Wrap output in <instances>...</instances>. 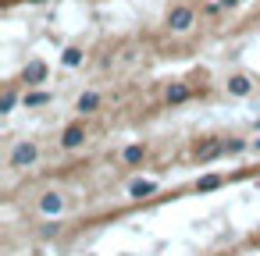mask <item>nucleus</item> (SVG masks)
Returning <instances> with one entry per match:
<instances>
[{
  "label": "nucleus",
  "mask_w": 260,
  "mask_h": 256,
  "mask_svg": "<svg viewBox=\"0 0 260 256\" xmlns=\"http://www.w3.org/2000/svg\"><path fill=\"white\" fill-rule=\"evenodd\" d=\"M36 153H40V150H36L32 142L15 146V150H11V167H25V164H32V160H36Z\"/></svg>",
  "instance_id": "f257e3e1"
},
{
  "label": "nucleus",
  "mask_w": 260,
  "mask_h": 256,
  "mask_svg": "<svg viewBox=\"0 0 260 256\" xmlns=\"http://www.w3.org/2000/svg\"><path fill=\"white\" fill-rule=\"evenodd\" d=\"M168 25H171V32H185V29L192 25V11H189V8H175V11L168 15Z\"/></svg>",
  "instance_id": "f03ea898"
},
{
  "label": "nucleus",
  "mask_w": 260,
  "mask_h": 256,
  "mask_svg": "<svg viewBox=\"0 0 260 256\" xmlns=\"http://www.w3.org/2000/svg\"><path fill=\"white\" fill-rule=\"evenodd\" d=\"M82 142H86V128H82V125L64 128V135H61V146H64V150H79Z\"/></svg>",
  "instance_id": "7ed1b4c3"
},
{
  "label": "nucleus",
  "mask_w": 260,
  "mask_h": 256,
  "mask_svg": "<svg viewBox=\"0 0 260 256\" xmlns=\"http://www.w3.org/2000/svg\"><path fill=\"white\" fill-rule=\"evenodd\" d=\"M40 210H43V213H50V217H54V213H61V210H64V199H61V196H57V192H47V196H43V199H40Z\"/></svg>",
  "instance_id": "20e7f679"
},
{
  "label": "nucleus",
  "mask_w": 260,
  "mask_h": 256,
  "mask_svg": "<svg viewBox=\"0 0 260 256\" xmlns=\"http://www.w3.org/2000/svg\"><path fill=\"white\" fill-rule=\"evenodd\" d=\"M43 79H47V64H43V61H32V64L25 68V82H29V86H40Z\"/></svg>",
  "instance_id": "39448f33"
},
{
  "label": "nucleus",
  "mask_w": 260,
  "mask_h": 256,
  "mask_svg": "<svg viewBox=\"0 0 260 256\" xmlns=\"http://www.w3.org/2000/svg\"><path fill=\"white\" fill-rule=\"evenodd\" d=\"M228 93H232V96H246V93H249V79H246V75H232V79H228Z\"/></svg>",
  "instance_id": "423d86ee"
},
{
  "label": "nucleus",
  "mask_w": 260,
  "mask_h": 256,
  "mask_svg": "<svg viewBox=\"0 0 260 256\" xmlns=\"http://www.w3.org/2000/svg\"><path fill=\"white\" fill-rule=\"evenodd\" d=\"M217 153H224V142H203V146H196V157L200 160H210Z\"/></svg>",
  "instance_id": "0eeeda50"
},
{
  "label": "nucleus",
  "mask_w": 260,
  "mask_h": 256,
  "mask_svg": "<svg viewBox=\"0 0 260 256\" xmlns=\"http://www.w3.org/2000/svg\"><path fill=\"white\" fill-rule=\"evenodd\" d=\"M182 100H189V89L185 86H171L168 89V103H182Z\"/></svg>",
  "instance_id": "6e6552de"
},
{
  "label": "nucleus",
  "mask_w": 260,
  "mask_h": 256,
  "mask_svg": "<svg viewBox=\"0 0 260 256\" xmlns=\"http://www.w3.org/2000/svg\"><path fill=\"white\" fill-rule=\"evenodd\" d=\"M96 103H100V96H96V93L79 96V111H82V114H86V111H96Z\"/></svg>",
  "instance_id": "1a4fd4ad"
},
{
  "label": "nucleus",
  "mask_w": 260,
  "mask_h": 256,
  "mask_svg": "<svg viewBox=\"0 0 260 256\" xmlns=\"http://www.w3.org/2000/svg\"><path fill=\"white\" fill-rule=\"evenodd\" d=\"M121 157H125V164H139V160L146 157V150H143V146H128Z\"/></svg>",
  "instance_id": "9d476101"
},
{
  "label": "nucleus",
  "mask_w": 260,
  "mask_h": 256,
  "mask_svg": "<svg viewBox=\"0 0 260 256\" xmlns=\"http://www.w3.org/2000/svg\"><path fill=\"white\" fill-rule=\"evenodd\" d=\"M217 185H221V174H207V178H200V181H196V189H200V192H210V189H217Z\"/></svg>",
  "instance_id": "9b49d317"
},
{
  "label": "nucleus",
  "mask_w": 260,
  "mask_h": 256,
  "mask_svg": "<svg viewBox=\"0 0 260 256\" xmlns=\"http://www.w3.org/2000/svg\"><path fill=\"white\" fill-rule=\"evenodd\" d=\"M79 61H82V50H79V47H68V50H64V64H68V68H75Z\"/></svg>",
  "instance_id": "f8f14e48"
},
{
  "label": "nucleus",
  "mask_w": 260,
  "mask_h": 256,
  "mask_svg": "<svg viewBox=\"0 0 260 256\" xmlns=\"http://www.w3.org/2000/svg\"><path fill=\"white\" fill-rule=\"evenodd\" d=\"M242 150H246L242 139H228V142H224V153H242Z\"/></svg>",
  "instance_id": "ddd939ff"
},
{
  "label": "nucleus",
  "mask_w": 260,
  "mask_h": 256,
  "mask_svg": "<svg viewBox=\"0 0 260 256\" xmlns=\"http://www.w3.org/2000/svg\"><path fill=\"white\" fill-rule=\"evenodd\" d=\"M150 192H153L150 181H136V185H132V196H150Z\"/></svg>",
  "instance_id": "4468645a"
},
{
  "label": "nucleus",
  "mask_w": 260,
  "mask_h": 256,
  "mask_svg": "<svg viewBox=\"0 0 260 256\" xmlns=\"http://www.w3.org/2000/svg\"><path fill=\"white\" fill-rule=\"evenodd\" d=\"M11 107H15V93H8V96H4V103H0V111H4V114H8Z\"/></svg>",
  "instance_id": "2eb2a0df"
},
{
  "label": "nucleus",
  "mask_w": 260,
  "mask_h": 256,
  "mask_svg": "<svg viewBox=\"0 0 260 256\" xmlns=\"http://www.w3.org/2000/svg\"><path fill=\"white\" fill-rule=\"evenodd\" d=\"M29 103H32V107H36V103H47V93H32V96H29Z\"/></svg>",
  "instance_id": "dca6fc26"
},
{
  "label": "nucleus",
  "mask_w": 260,
  "mask_h": 256,
  "mask_svg": "<svg viewBox=\"0 0 260 256\" xmlns=\"http://www.w3.org/2000/svg\"><path fill=\"white\" fill-rule=\"evenodd\" d=\"M239 4V0H221V8H235Z\"/></svg>",
  "instance_id": "f3484780"
},
{
  "label": "nucleus",
  "mask_w": 260,
  "mask_h": 256,
  "mask_svg": "<svg viewBox=\"0 0 260 256\" xmlns=\"http://www.w3.org/2000/svg\"><path fill=\"white\" fill-rule=\"evenodd\" d=\"M256 150H260V139H256Z\"/></svg>",
  "instance_id": "a211bd4d"
}]
</instances>
